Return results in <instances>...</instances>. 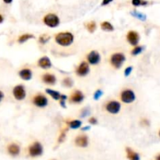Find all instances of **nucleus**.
I'll return each mask as SVG.
<instances>
[{"label": "nucleus", "instance_id": "nucleus-10", "mask_svg": "<svg viewBox=\"0 0 160 160\" xmlns=\"http://www.w3.org/2000/svg\"><path fill=\"white\" fill-rule=\"evenodd\" d=\"M127 39L128 42L131 45H137L139 42L140 36L138 32L133 31H131L127 33Z\"/></svg>", "mask_w": 160, "mask_h": 160}, {"label": "nucleus", "instance_id": "nucleus-16", "mask_svg": "<svg viewBox=\"0 0 160 160\" xmlns=\"http://www.w3.org/2000/svg\"><path fill=\"white\" fill-rule=\"evenodd\" d=\"M42 80L45 84L52 85V84H55V82H56V78H55V75H53V74H45L42 77Z\"/></svg>", "mask_w": 160, "mask_h": 160}, {"label": "nucleus", "instance_id": "nucleus-2", "mask_svg": "<svg viewBox=\"0 0 160 160\" xmlns=\"http://www.w3.org/2000/svg\"><path fill=\"white\" fill-rule=\"evenodd\" d=\"M126 60V57L124 54L121 52H117L114 53L110 58V63L116 69H119L121 67L122 65L124 63Z\"/></svg>", "mask_w": 160, "mask_h": 160}, {"label": "nucleus", "instance_id": "nucleus-24", "mask_svg": "<svg viewBox=\"0 0 160 160\" xmlns=\"http://www.w3.org/2000/svg\"><path fill=\"white\" fill-rule=\"evenodd\" d=\"M86 28L90 33H93L96 30V24L94 21H91L86 24Z\"/></svg>", "mask_w": 160, "mask_h": 160}, {"label": "nucleus", "instance_id": "nucleus-5", "mask_svg": "<svg viewBox=\"0 0 160 160\" xmlns=\"http://www.w3.org/2000/svg\"><path fill=\"white\" fill-rule=\"evenodd\" d=\"M105 109H106L107 112L111 114H117L120 111L121 105L117 101H111L107 103Z\"/></svg>", "mask_w": 160, "mask_h": 160}, {"label": "nucleus", "instance_id": "nucleus-35", "mask_svg": "<svg viewBox=\"0 0 160 160\" xmlns=\"http://www.w3.org/2000/svg\"><path fill=\"white\" fill-rule=\"evenodd\" d=\"M113 0H102V6H107L108 4H109L110 2H113Z\"/></svg>", "mask_w": 160, "mask_h": 160}, {"label": "nucleus", "instance_id": "nucleus-38", "mask_svg": "<svg viewBox=\"0 0 160 160\" xmlns=\"http://www.w3.org/2000/svg\"><path fill=\"white\" fill-rule=\"evenodd\" d=\"M3 2L5 3H6V4H10L11 2H13V0H3Z\"/></svg>", "mask_w": 160, "mask_h": 160}, {"label": "nucleus", "instance_id": "nucleus-3", "mask_svg": "<svg viewBox=\"0 0 160 160\" xmlns=\"http://www.w3.org/2000/svg\"><path fill=\"white\" fill-rule=\"evenodd\" d=\"M44 24L49 27H56L60 24V18L54 13H49L43 19Z\"/></svg>", "mask_w": 160, "mask_h": 160}, {"label": "nucleus", "instance_id": "nucleus-7", "mask_svg": "<svg viewBox=\"0 0 160 160\" xmlns=\"http://www.w3.org/2000/svg\"><path fill=\"white\" fill-rule=\"evenodd\" d=\"M42 152H43V148L39 142H35L29 148V154L32 157H37V156H41Z\"/></svg>", "mask_w": 160, "mask_h": 160}, {"label": "nucleus", "instance_id": "nucleus-13", "mask_svg": "<svg viewBox=\"0 0 160 160\" xmlns=\"http://www.w3.org/2000/svg\"><path fill=\"white\" fill-rule=\"evenodd\" d=\"M75 144L78 147L85 148L88 145V138L86 135H80L75 139Z\"/></svg>", "mask_w": 160, "mask_h": 160}, {"label": "nucleus", "instance_id": "nucleus-21", "mask_svg": "<svg viewBox=\"0 0 160 160\" xmlns=\"http://www.w3.org/2000/svg\"><path fill=\"white\" fill-rule=\"evenodd\" d=\"M131 14L133 17L139 19L140 21H145L146 20V15L144 14V13H142L138 12V11H136V10L132 11V12L131 13Z\"/></svg>", "mask_w": 160, "mask_h": 160}, {"label": "nucleus", "instance_id": "nucleus-11", "mask_svg": "<svg viewBox=\"0 0 160 160\" xmlns=\"http://www.w3.org/2000/svg\"><path fill=\"white\" fill-rule=\"evenodd\" d=\"M101 60L100 54L97 51H91L88 55V61L91 65H97Z\"/></svg>", "mask_w": 160, "mask_h": 160}, {"label": "nucleus", "instance_id": "nucleus-28", "mask_svg": "<svg viewBox=\"0 0 160 160\" xmlns=\"http://www.w3.org/2000/svg\"><path fill=\"white\" fill-rule=\"evenodd\" d=\"M49 39H50V36L43 35H41V36H40V38H39V41H40V43H41V44H45L46 42H48V41H49Z\"/></svg>", "mask_w": 160, "mask_h": 160}, {"label": "nucleus", "instance_id": "nucleus-1", "mask_svg": "<svg viewBox=\"0 0 160 160\" xmlns=\"http://www.w3.org/2000/svg\"><path fill=\"white\" fill-rule=\"evenodd\" d=\"M74 35L70 32H62L55 36V42L61 46H69L74 42Z\"/></svg>", "mask_w": 160, "mask_h": 160}, {"label": "nucleus", "instance_id": "nucleus-14", "mask_svg": "<svg viewBox=\"0 0 160 160\" xmlns=\"http://www.w3.org/2000/svg\"><path fill=\"white\" fill-rule=\"evenodd\" d=\"M38 66L42 69H49L52 66V62L47 56H43L38 60Z\"/></svg>", "mask_w": 160, "mask_h": 160}, {"label": "nucleus", "instance_id": "nucleus-37", "mask_svg": "<svg viewBox=\"0 0 160 160\" xmlns=\"http://www.w3.org/2000/svg\"><path fill=\"white\" fill-rule=\"evenodd\" d=\"M91 128L90 126H86V127H84L82 128V131H88L89 129Z\"/></svg>", "mask_w": 160, "mask_h": 160}, {"label": "nucleus", "instance_id": "nucleus-15", "mask_svg": "<svg viewBox=\"0 0 160 160\" xmlns=\"http://www.w3.org/2000/svg\"><path fill=\"white\" fill-rule=\"evenodd\" d=\"M19 75L23 80H30L32 77V71L30 69L25 68V69H22L21 71L19 72Z\"/></svg>", "mask_w": 160, "mask_h": 160}, {"label": "nucleus", "instance_id": "nucleus-9", "mask_svg": "<svg viewBox=\"0 0 160 160\" xmlns=\"http://www.w3.org/2000/svg\"><path fill=\"white\" fill-rule=\"evenodd\" d=\"M89 72H90V67L88 63L86 62H82L76 70V74L80 77L86 76L88 74Z\"/></svg>", "mask_w": 160, "mask_h": 160}, {"label": "nucleus", "instance_id": "nucleus-39", "mask_svg": "<svg viewBox=\"0 0 160 160\" xmlns=\"http://www.w3.org/2000/svg\"><path fill=\"white\" fill-rule=\"evenodd\" d=\"M2 22H3V17L0 14V24H2Z\"/></svg>", "mask_w": 160, "mask_h": 160}, {"label": "nucleus", "instance_id": "nucleus-12", "mask_svg": "<svg viewBox=\"0 0 160 160\" xmlns=\"http://www.w3.org/2000/svg\"><path fill=\"white\" fill-rule=\"evenodd\" d=\"M84 96L83 93L80 91H75L73 94H71L70 97V102L73 103H80L84 100Z\"/></svg>", "mask_w": 160, "mask_h": 160}, {"label": "nucleus", "instance_id": "nucleus-27", "mask_svg": "<svg viewBox=\"0 0 160 160\" xmlns=\"http://www.w3.org/2000/svg\"><path fill=\"white\" fill-rule=\"evenodd\" d=\"M73 84H74V82H73V80L70 78H65L63 81V84L64 86L68 87V88H71Z\"/></svg>", "mask_w": 160, "mask_h": 160}, {"label": "nucleus", "instance_id": "nucleus-34", "mask_svg": "<svg viewBox=\"0 0 160 160\" xmlns=\"http://www.w3.org/2000/svg\"><path fill=\"white\" fill-rule=\"evenodd\" d=\"M89 114V109H84V110L82 111V113H81V116L84 117L86 116H88Z\"/></svg>", "mask_w": 160, "mask_h": 160}, {"label": "nucleus", "instance_id": "nucleus-23", "mask_svg": "<svg viewBox=\"0 0 160 160\" xmlns=\"http://www.w3.org/2000/svg\"><path fill=\"white\" fill-rule=\"evenodd\" d=\"M81 124H82V123H81L80 120L75 119V120L70 121V123H69V127H70L71 129H78V128H80Z\"/></svg>", "mask_w": 160, "mask_h": 160}, {"label": "nucleus", "instance_id": "nucleus-20", "mask_svg": "<svg viewBox=\"0 0 160 160\" xmlns=\"http://www.w3.org/2000/svg\"><path fill=\"white\" fill-rule=\"evenodd\" d=\"M101 28L102 29L103 31H113L114 30V27L113 26L112 24H110L108 21H104L101 24Z\"/></svg>", "mask_w": 160, "mask_h": 160}, {"label": "nucleus", "instance_id": "nucleus-30", "mask_svg": "<svg viewBox=\"0 0 160 160\" xmlns=\"http://www.w3.org/2000/svg\"><path fill=\"white\" fill-rule=\"evenodd\" d=\"M103 92L102 90H97L94 94V100H99L101 97L102 96Z\"/></svg>", "mask_w": 160, "mask_h": 160}, {"label": "nucleus", "instance_id": "nucleus-36", "mask_svg": "<svg viewBox=\"0 0 160 160\" xmlns=\"http://www.w3.org/2000/svg\"><path fill=\"white\" fill-rule=\"evenodd\" d=\"M3 98H4V94H3V92H2V91H0V102H2Z\"/></svg>", "mask_w": 160, "mask_h": 160}, {"label": "nucleus", "instance_id": "nucleus-22", "mask_svg": "<svg viewBox=\"0 0 160 160\" xmlns=\"http://www.w3.org/2000/svg\"><path fill=\"white\" fill-rule=\"evenodd\" d=\"M33 35H30V34H25V35H21L18 38L19 43H24L25 41H27V40L31 38H34Z\"/></svg>", "mask_w": 160, "mask_h": 160}, {"label": "nucleus", "instance_id": "nucleus-32", "mask_svg": "<svg viewBox=\"0 0 160 160\" xmlns=\"http://www.w3.org/2000/svg\"><path fill=\"white\" fill-rule=\"evenodd\" d=\"M65 138H66V131H62L61 133H60V138H59V140H58V141H59L60 143H62V142L65 140Z\"/></svg>", "mask_w": 160, "mask_h": 160}, {"label": "nucleus", "instance_id": "nucleus-25", "mask_svg": "<svg viewBox=\"0 0 160 160\" xmlns=\"http://www.w3.org/2000/svg\"><path fill=\"white\" fill-rule=\"evenodd\" d=\"M147 4H148V2L145 0H132V5L134 6H146Z\"/></svg>", "mask_w": 160, "mask_h": 160}, {"label": "nucleus", "instance_id": "nucleus-8", "mask_svg": "<svg viewBox=\"0 0 160 160\" xmlns=\"http://www.w3.org/2000/svg\"><path fill=\"white\" fill-rule=\"evenodd\" d=\"M33 103L39 108H44V107L47 106L48 99L44 94H37L36 96L34 97Z\"/></svg>", "mask_w": 160, "mask_h": 160}, {"label": "nucleus", "instance_id": "nucleus-31", "mask_svg": "<svg viewBox=\"0 0 160 160\" xmlns=\"http://www.w3.org/2000/svg\"><path fill=\"white\" fill-rule=\"evenodd\" d=\"M132 70H133V67L132 66H128V67L126 68L125 70H124V75H125V77L130 76V74H131Z\"/></svg>", "mask_w": 160, "mask_h": 160}, {"label": "nucleus", "instance_id": "nucleus-18", "mask_svg": "<svg viewBox=\"0 0 160 160\" xmlns=\"http://www.w3.org/2000/svg\"><path fill=\"white\" fill-rule=\"evenodd\" d=\"M126 152H127V158L129 160H140V156L137 152H133L131 148H126Z\"/></svg>", "mask_w": 160, "mask_h": 160}, {"label": "nucleus", "instance_id": "nucleus-41", "mask_svg": "<svg viewBox=\"0 0 160 160\" xmlns=\"http://www.w3.org/2000/svg\"><path fill=\"white\" fill-rule=\"evenodd\" d=\"M159 136H160V131H159Z\"/></svg>", "mask_w": 160, "mask_h": 160}, {"label": "nucleus", "instance_id": "nucleus-17", "mask_svg": "<svg viewBox=\"0 0 160 160\" xmlns=\"http://www.w3.org/2000/svg\"><path fill=\"white\" fill-rule=\"evenodd\" d=\"M8 152L11 156H16L19 155L21 152V148H20V146L17 145V144H11L8 146Z\"/></svg>", "mask_w": 160, "mask_h": 160}, {"label": "nucleus", "instance_id": "nucleus-40", "mask_svg": "<svg viewBox=\"0 0 160 160\" xmlns=\"http://www.w3.org/2000/svg\"><path fill=\"white\" fill-rule=\"evenodd\" d=\"M156 160H160V155L159 156H157V158H156Z\"/></svg>", "mask_w": 160, "mask_h": 160}, {"label": "nucleus", "instance_id": "nucleus-33", "mask_svg": "<svg viewBox=\"0 0 160 160\" xmlns=\"http://www.w3.org/2000/svg\"><path fill=\"white\" fill-rule=\"evenodd\" d=\"M88 121L91 124H93V125H95V124L98 123V119H97L95 117H91Z\"/></svg>", "mask_w": 160, "mask_h": 160}, {"label": "nucleus", "instance_id": "nucleus-19", "mask_svg": "<svg viewBox=\"0 0 160 160\" xmlns=\"http://www.w3.org/2000/svg\"><path fill=\"white\" fill-rule=\"evenodd\" d=\"M45 91H46L48 94H49L50 96H51L53 99H55V100H60V96H61V94H60L59 91H55V90H52V89H50V88H47L46 90H45Z\"/></svg>", "mask_w": 160, "mask_h": 160}, {"label": "nucleus", "instance_id": "nucleus-29", "mask_svg": "<svg viewBox=\"0 0 160 160\" xmlns=\"http://www.w3.org/2000/svg\"><path fill=\"white\" fill-rule=\"evenodd\" d=\"M67 99V96L65 94H61L60 96V105L63 106V108H66V100Z\"/></svg>", "mask_w": 160, "mask_h": 160}, {"label": "nucleus", "instance_id": "nucleus-4", "mask_svg": "<svg viewBox=\"0 0 160 160\" xmlns=\"http://www.w3.org/2000/svg\"><path fill=\"white\" fill-rule=\"evenodd\" d=\"M120 97H121L122 102L124 103H127V104L132 103L136 99L135 94L131 89H126V90L123 91Z\"/></svg>", "mask_w": 160, "mask_h": 160}, {"label": "nucleus", "instance_id": "nucleus-6", "mask_svg": "<svg viewBox=\"0 0 160 160\" xmlns=\"http://www.w3.org/2000/svg\"><path fill=\"white\" fill-rule=\"evenodd\" d=\"M13 94L17 100L21 101L24 99L26 97V91H25L24 87L21 84L15 86L13 90Z\"/></svg>", "mask_w": 160, "mask_h": 160}, {"label": "nucleus", "instance_id": "nucleus-26", "mask_svg": "<svg viewBox=\"0 0 160 160\" xmlns=\"http://www.w3.org/2000/svg\"><path fill=\"white\" fill-rule=\"evenodd\" d=\"M143 51V47L142 46H136L131 52V54L133 55H139Z\"/></svg>", "mask_w": 160, "mask_h": 160}]
</instances>
